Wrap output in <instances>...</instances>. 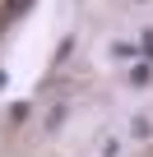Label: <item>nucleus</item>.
<instances>
[{"label": "nucleus", "mask_w": 153, "mask_h": 157, "mask_svg": "<svg viewBox=\"0 0 153 157\" xmlns=\"http://www.w3.org/2000/svg\"><path fill=\"white\" fill-rule=\"evenodd\" d=\"M28 10V0H10V14H23Z\"/></svg>", "instance_id": "f257e3e1"}, {"label": "nucleus", "mask_w": 153, "mask_h": 157, "mask_svg": "<svg viewBox=\"0 0 153 157\" xmlns=\"http://www.w3.org/2000/svg\"><path fill=\"white\" fill-rule=\"evenodd\" d=\"M144 56H153V33H144Z\"/></svg>", "instance_id": "f03ea898"}, {"label": "nucleus", "mask_w": 153, "mask_h": 157, "mask_svg": "<svg viewBox=\"0 0 153 157\" xmlns=\"http://www.w3.org/2000/svg\"><path fill=\"white\" fill-rule=\"evenodd\" d=\"M0 83H5V69H0Z\"/></svg>", "instance_id": "7ed1b4c3"}]
</instances>
